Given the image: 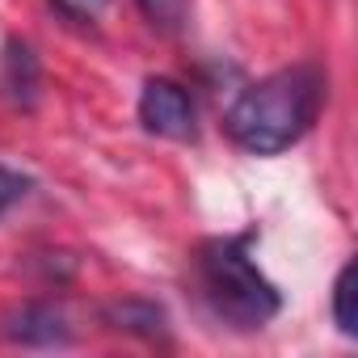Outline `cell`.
I'll return each instance as SVG.
<instances>
[{
  "label": "cell",
  "mask_w": 358,
  "mask_h": 358,
  "mask_svg": "<svg viewBox=\"0 0 358 358\" xmlns=\"http://www.w3.org/2000/svg\"><path fill=\"white\" fill-rule=\"evenodd\" d=\"M320 106H324V72L316 64H291L249 85L232 101L224 127L232 143L245 148L249 156H278L312 131Z\"/></svg>",
  "instance_id": "obj_1"
},
{
  "label": "cell",
  "mask_w": 358,
  "mask_h": 358,
  "mask_svg": "<svg viewBox=\"0 0 358 358\" xmlns=\"http://www.w3.org/2000/svg\"><path fill=\"white\" fill-rule=\"evenodd\" d=\"M253 232L245 236H215L199 249V287L220 320L232 329H262L278 316L282 295L262 274V266L249 253Z\"/></svg>",
  "instance_id": "obj_2"
},
{
  "label": "cell",
  "mask_w": 358,
  "mask_h": 358,
  "mask_svg": "<svg viewBox=\"0 0 358 358\" xmlns=\"http://www.w3.org/2000/svg\"><path fill=\"white\" fill-rule=\"evenodd\" d=\"M0 337L9 345H26V350H51V345L72 341V324H68V312L59 303L22 299V303L0 312Z\"/></svg>",
  "instance_id": "obj_3"
},
{
  "label": "cell",
  "mask_w": 358,
  "mask_h": 358,
  "mask_svg": "<svg viewBox=\"0 0 358 358\" xmlns=\"http://www.w3.org/2000/svg\"><path fill=\"white\" fill-rule=\"evenodd\" d=\"M139 122L160 139H194V101L177 80L152 76L139 93Z\"/></svg>",
  "instance_id": "obj_4"
},
{
  "label": "cell",
  "mask_w": 358,
  "mask_h": 358,
  "mask_svg": "<svg viewBox=\"0 0 358 358\" xmlns=\"http://www.w3.org/2000/svg\"><path fill=\"white\" fill-rule=\"evenodd\" d=\"M38 89H43V68L34 47L26 38H9L5 55H0V97L17 110H30L38 101Z\"/></svg>",
  "instance_id": "obj_5"
},
{
  "label": "cell",
  "mask_w": 358,
  "mask_h": 358,
  "mask_svg": "<svg viewBox=\"0 0 358 358\" xmlns=\"http://www.w3.org/2000/svg\"><path fill=\"white\" fill-rule=\"evenodd\" d=\"M101 320L110 329H122V333H135V337H164L169 333V312L156 303V299H114L101 308Z\"/></svg>",
  "instance_id": "obj_6"
},
{
  "label": "cell",
  "mask_w": 358,
  "mask_h": 358,
  "mask_svg": "<svg viewBox=\"0 0 358 358\" xmlns=\"http://www.w3.org/2000/svg\"><path fill=\"white\" fill-rule=\"evenodd\" d=\"M333 324L345 337H358V316H354V262H345L337 270V282H333Z\"/></svg>",
  "instance_id": "obj_7"
},
{
  "label": "cell",
  "mask_w": 358,
  "mask_h": 358,
  "mask_svg": "<svg viewBox=\"0 0 358 358\" xmlns=\"http://www.w3.org/2000/svg\"><path fill=\"white\" fill-rule=\"evenodd\" d=\"M135 5L164 34H177V30L186 26V13H190V0H135Z\"/></svg>",
  "instance_id": "obj_8"
},
{
  "label": "cell",
  "mask_w": 358,
  "mask_h": 358,
  "mask_svg": "<svg viewBox=\"0 0 358 358\" xmlns=\"http://www.w3.org/2000/svg\"><path fill=\"white\" fill-rule=\"evenodd\" d=\"M26 190H30V177H22V173H13V169L0 164V215H5L13 203H22Z\"/></svg>",
  "instance_id": "obj_9"
},
{
  "label": "cell",
  "mask_w": 358,
  "mask_h": 358,
  "mask_svg": "<svg viewBox=\"0 0 358 358\" xmlns=\"http://www.w3.org/2000/svg\"><path fill=\"white\" fill-rule=\"evenodd\" d=\"M51 5L59 9V13H68V17H76V22H93L110 0H51Z\"/></svg>",
  "instance_id": "obj_10"
}]
</instances>
